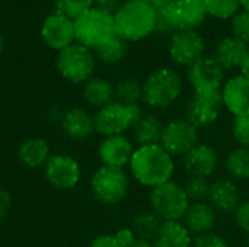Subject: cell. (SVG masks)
Wrapping results in <instances>:
<instances>
[{"label":"cell","mask_w":249,"mask_h":247,"mask_svg":"<svg viewBox=\"0 0 249 247\" xmlns=\"http://www.w3.org/2000/svg\"><path fill=\"white\" fill-rule=\"evenodd\" d=\"M130 176L144 188H156L172 181L175 173L174 157L160 146L136 147L128 165Z\"/></svg>","instance_id":"cell-1"},{"label":"cell","mask_w":249,"mask_h":247,"mask_svg":"<svg viewBox=\"0 0 249 247\" xmlns=\"http://www.w3.org/2000/svg\"><path fill=\"white\" fill-rule=\"evenodd\" d=\"M117 36L128 42H139L155 33L156 10L149 1H124L114 13Z\"/></svg>","instance_id":"cell-2"},{"label":"cell","mask_w":249,"mask_h":247,"mask_svg":"<svg viewBox=\"0 0 249 247\" xmlns=\"http://www.w3.org/2000/svg\"><path fill=\"white\" fill-rule=\"evenodd\" d=\"M142 102L152 109H166L172 106L182 95L184 82L181 74L171 67H160L147 74L142 82Z\"/></svg>","instance_id":"cell-3"},{"label":"cell","mask_w":249,"mask_h":247,"mask_svg":"<svg viewBox=\"0 0 249 247\" xmlns=\"http://www.w3.org/2000/svg\"><path fill=\"white\" fill-rule=\"evenodd\" d=\"M76 42L95 51L117 36L114 15L96 6L74 19Z\"/></svg>","instance_id":"cell-4"},{"label":"cell","mask_w":249,"mask_h":247,"mask_svg":"<svg viewBox=\"0 0 249 247\" xmlns=\"http://www.w3.org/2000/svg\"><path fill=\"white\" fill-rule=\"evenodd\" d=\"M130 191V175L125 169L101 166L90 176V192L93 198L107 207L121 204Z\"/></svg>","instance_id":"cell-5"},{"label":"cell","mask_w":249,"mask_h":247,"mask_svg":"<svg viewBox=\"0 0 249 247\" xmlns=\"http://www.w3.org/2000/svg\"><path fill=\"white\" fill-rule=\"evenodd\" d=\"M96 61L92 49L74 42L57 52L55 68L66 82L71 84H85L93 77Z\"/></svg>","instance_id":"cell-6"},{"label":"cell","mask_w":249,"mask_h":247,"mask_svg":"<svg viewBox=\"0 0 249 247\" xmlns=\"http://www.w3.org/2000/svg\"><path fill=\"white\" fill-rule=\"evenodd\" d=\"M140 105H125L121 102H111L109 105L96 111L95 131L101 137L125 135L127 131L133 130L137 121L143 115Z\"/></svg>","instance_id":"cell-7"},{"label":"cell","mask_w":249,"mask_h":247,"mask_svg":"<svg viewBox=\"0 0 249 247\" xmlns=\"http://www.w3.org/2000/svg\"><path fill=\"white\" fill-rule=\"evenodd\" d=\"M149 204L150 210L162 221H179L184 218L191 201L185 194L184 185L169 181L150 189Z\"/></svg>","instance_id":"cell-8"},{"label":"cell","mask_w":249,"mask_h":247,"mask_svg":"<svg viewBox=\"0 0 249 247\" xmlns=\"http://www.w3.org/2000/svg\"><path fill=\"white\" fill-rule=\"evenodd\" d=\"M45 182L57 191H71L82 181V166L66 153H55L42 169Z\"/></svg>","instance_id":"cell-9"},{"label":"cell","mask_w":249,"mask_h":247,"mask_svg":"<svg viewBox=\"0 0 249 247\" xmlns=\"http://www.w3.org/2000/svg\"><path fill=\"white\" fill-rule=\"evenodd\" d=\"M200 130L185 118L172 119L165 124L160 146L172 157H184L200 141Z\"/></svg>","instance_id":"cell-10"},{"label":"cell","mask_w":249,"mask_h":247,"mask_svg":"<svg viewBox=\"0 0 249 247\" xmlns=\"http://www.w3.org/2000/svg\"><path fill=\"white\" fill-rule=\"evenodd\" d=\"M206 52V39L198 31H178L169 36L168 54L179 67H191Z\"/></svg>","instance_id":"cell-11"},{"label":"cell","mask_w":249,"mask_h":247,"mask_svg":"<svg viewBox=\"0 0 249 247\" xmlns=\"http://www.w3.org/2000/svg\"><path fill=\"white\" fill-rule=\"evenodd\" d=\"M222 90L210 93H194L185 108V119L198 130H206L214 125L223 109Z\"/></svg>","instance_id":"cell-12"},{"label":"cell","mask_w":249,"mask_h":247,"mask_svg":"<svg viewBox=\"0 0 249 247\" xmlns=\"http://www.w3.org/2000/svg\"><path fill=\"white\" fill-rule=\"evenodd\" d=\"M187 80L194 93L220 92L225 84V70L213 57H203L187 71Z\"/></svg>","instance_id":"cell-13"},{"label":"cell","mask_w":249,"mask_h":247,"mask_svg":"<svg viewBox=\"0 0 249 247\" xmlns=\"http://www.w3.org/2000/svg\"><path fill=\"white\" fill-rule=\"evenodd\" d=\"M41 38L54 51H61L76 42L74 20L58 13H50L41 25Z\"/></svg>","instance_id":"cell-14"},{"label":"cell","mask_w":249,"mask_h":247,"mask_svg":"<svg viewBox=\"0 0 249 247\" xmlns=\"http://www.w3.org/2000/svg\"><path fill=\"white\" fill-rule=\"evenodd\" d=\"M134 150V141L127 135H111L102 137L96 153L102 166L125 169L130 165Z\"/></svg>","instance_id":"cell-15"},{"label":"cell","mask_w":249,"mask_h":247,"mask_svg":"<svg viewBox=\"0 0 249 247\" xmlns=\"http://www.w3.org/2000/svg\"><path fill=\"white\" fill-rule=\"evenodd\" d=\"M60 128L66 138L71 141H86L95 131V116L82 106H71L61 112Z\"/></svg>","instance_id":"cell-16"},{"label":"cell","mask_w":249,"mask_h":247,"mask_svg":"<svg viewBox=\"0 0 249 247\" xmlns=\"http://www.w3.org/2000/svg\"><path fill=\"white\" fill-rule=\"evenodd\" d=\"M219 162L220 159L217 150L207 143H198L182 157L184 170L188 173V176L206 179H210V176L216 173Z\"/></svg>","instance_id":"cell-17"},{"label":"cell","mask_w":249,"mask_h":247,"mask_svg":"<svg viewBox=\"0 0 249 247\" xmlns=\"http://www.w3.org/2000/svg\"><path fill=\"white\" fill-rule=\"evenodd\" d=\"M223 106L236 116H249V79L242 74L229 77L222 87Z\"/></svg>","instance_id":"cell-18"},{"label":"cell","mask_w":249,"mask_h":247,"mask_svg":"<svg viewBox=\"0 0 249 247\" xmlns=\"http://www.w3.org/2000/svg\"><path fill=\"white\" fill-rule=\"evenodd\" d=\"M207 202L220 214H233L242 202L241 191L235 181L220 178L210 183Z\"/></svg>","instance_id":"cell-19"},{"label":"cell","mask_w":249,"mask_h":247,"mask_svg":"<svg viewBox=\"0 0 249 247\" xmlns=\"http://www.w3.org/2000/svg\"><path fill=\"white\" fill-rule=\"evenodd\" d=\"M171 10L178 31H198L209 16L203 0H174Z\"/></svg>","instance_id":"cell-20"},{"label":"cell","mask_w":249,"mask_h":247,"mask_svg":"<svg viewBox=\"0 0 249 247\" xmlns=\"http://www.w3.org/2000/svg\"><path fill=\"white\" fill-rule=\"evenodd\" d=\"M249 54V45L247 42L238 39L236 36H225L217 41L213 49V58L219 66L226 70H236L241 67L244 60Z\"/></svg>","instance_id":"cell-21"},{"label":"cell","mask_w":249,"mask_h":247,"mask_svg":"<svg viewBox=\"0 0 249 247\" xmlns=\"http://www.w3.org/2000/svg\"><path fill=\"white\" fill-rule=\"evenodd\" d=\"M18 160L28 169H44L50 160L51 147L42 137H28L18 146Z\"/></svg>","instance_id":"cell-22"},{"label":"cell","mask_w":249,"mask_h":247,"mask_svg":"<svg viewBox=\"0 0 249 247\" xmlns=\"http://www.w3.org/2000/svg\"><path fill=\"white\" fill-rule=\"evenodd\" d=\"M182 223L187 226L191 234L200 236L204 233L213 231L217 223V213L216 210L207 202H191Z\"/></svg>","instance_id":"cell-23"},{"label":"cell","mask_w":249,"mask_h":247,"mask_svg":"<svg viewBox=\"0 0 249 247\" xmlns=\"http://www.w3.org/2000/svg\"><path fill=\"white\" fill-rule=\"evenodd\" d=\"M82 95L85 102L98 111L115 100V84L105 77L93 76L83 84Z\"/></svg>","instance_id":"cell-24"},{"label":"cell","mask_w":249,"mask_h":247,"mask_svg":"<svg viewBox=\"0 0 249 247\" xmlns=\"http://www.w3.org/2000/svg\"><path fill=\"white\" fill-rule=\"evenodd\" d=\"M153 243L156 247H191L193 234L182 220L163 221Z\"/></svg>","instance_id":"cell-25"},{"label":"cell","mask_w":249,"mask_h":247,"mask_svg":"<svg viewBox=\"0 0 249 247\" xmlns=\"http://www.w3.org/2000/svg\"><path fill=\"white\" fill-rule=\"evenodd\" d=\"M165 124L155 114H143L133 128V140L137 147L160 144Z\"/></svg>","instance_id":"cell-26"},{"label":"cell","mask_w":249,"mask_h":247,"mask_svg":"<svg viewBox=\"0 0 249 247\" xmlns=\"http://www.w3.org/2000/svg\"><path fill=\"white\" fill-rule=\"evenodd\" d=\"M223 167L229 175V179L235 182L249 181V148H232L225 157Z\"/></svg>","instance_id":"cell-27"},{"label":"cell","mask_w":249,"mask_h":247,"mask_svg":"<svg viewBox=\"0 0 249 247\" xmlns=\"http://www.w3.org/2000/svg\"><path fill=\"white\" fill-rule=\"evenodd\" d=\"M162 223L163 221L149 208V210H143V211L137 213L133 217L130 229L134 231L137 239H144V240L153 242Z\"/></svg>","instance_id":"cell-28"},{"label":"cell","mask_w":249,"mask_h":247,"mask_svg":"<svg viewBox=\"0 0 249 247\" xmlns=\"http://www.w3.org/2000/svg\"><path fill=\"white\" fill-rule=\"evenodd\" d=\"M127 51H128L127 42L124 39H121L120 36H114L111 41L101 45L93 52H95V57L98 61H101L107 66H115L125 58Z\"/></svg>","instance_id":"cell-29"},{"label":"cell","mask_w":249,"mask_h":247,"mask_svg":"<svg viewBox=\"0 0 249 247\" xmlns=\"http://www.w3.org/2000/svg\"><path fill=\"white\" fill-rule=\"evenodd\" d=\"M143 84L136 79H123L115 84V100L125 105H140Z\"/></svg>","instance_id":"cell-30"},{"label":"cell","mask_w":249,"mask_h":247,"mask_svg":"<svg viewBox=\"0 0 249 247\" xmlns=\"http://www.w3.org/2000/svg\"><path fill=\"white\" fill-rule=\"evenodd\" d=\"M207 15L219 20H231L239 10V0H203Z\"/></svg>","instance_id":"cell-31"},{"label":"cell","mask_w":249,"mask_h":247,"mask_svg":"<svg viewBox=\"0 0 249 247\" xmlns=\"http://www.w3.org/2000/svg\"><path fill=\"white\" fill-rule=\"evenodd\" d=\"M210 181L206 178H198V176H190L184 185L185 194L191 202H204L209 198V191H210Z\"/></svg>","instance_id":"cell-32"},{"label":"cell","mask_w":249,"mask_h":247,"mask_svg":"<svg viewBox=\"0 0 249 247\" xmlns=\"http://www.w3.org/2000/svg\"><path fill=\"white\" fill-rule=\"evenodd\" d=\"M54 6L55 12L74 20L86 10L92 9L95 6V0H54Z\"/></svg>","instance_id":"cell-33"},{"label":"cell","mask_w":249,"mask_h":247,"mask_svg":"<svg viewBox=\"0 0 249 247\" xmlns=\"http://www.w3.org/2000/svg\"><path fill=\"white\" fill-rule=\"evenodd\" d=\"M155 10H156V28H155L156 33L172 36L175 32H178V26L175 23L174 15L171 10V4L163 6V7H158Z\"/></svg>","instance_id":"cell-34"},{"label":"cell","mask_w":249,"mask_h":247,"mask_svg":"<svg viewBox=\"0 0 249 247\" xmlns=\"http://www.w3.org/2000/svg\"><path fill=\"white\" fill-rule=\"evenodd\" d=\"M231 134L236 147L249 148V116H236L232 121Z\"/></svg>","instance_id":"cell-35"},{"label":"cell","mask_w":249,"mask_h":247,"mask_svg":"<svg viewBox=\"0 0 249 247\" xmlns=\"http://www.w3.org/2000/svg\"><path fill=\"white\" fill-rule=\"evenodd\" d=\"M231 29L233 36H236L238 39L247 42L249 45V12L241 9L231 19Z\"/></svg>","instance_id":"cell-36"},{"label":"cell","mask_w":249,"mask_h":247,"mask_svg":"<svg viewBox=\"0 0 249 247\" xmlns=\"http://www.w3.org/2000/svg\"><path fill=\"white\" fill-rule=\"evenodd\" d=\"M191 247H229V243L222 234L210 231L196 236Z\"/></svg>","instance_id":"cell-37"},{"label":"cell","mask_w":249,"mask_h":247,"mask_svg":"<svg viewBox=\"0 0 249 247\" xmlns=\"http://www.w3.org/2000/svg\"><path fill=\"white\" fill-rule=\"evenodd\" d=\"M235 217V223L236 226L245 233H249V198L248 199H242V202L239 204V207L236 208V211L233 213Z\"/></svg>","instance_id":"cell-38"},{"label":"cell","mask_w":249,"mask_h":247,"mask_svg":"<svg viewBox=\"0 0 249 247\" xmlns=\"http://www.w3.org/2000/svg\"><path fill=\"white\" fill-rule=\"evenodd\" d=\"M114 236H115V239L118 240V243L123 247H130L136 242V239H137L136 234H134V231L130 227H121V229H118L114 233Z\"/></svg>","instance_id":"cell-39"},{"label":"cell","mask_w":249,"mask_h":247,"mask_svg":"<svg viewBox=\"0 0 249 247\" xmlns=\"http://www.w3.org/2000/svg\"><path fill=\"white\" fill-rule=\"evenodd\" d=\"M12 208V195L7 189L0 188V221L4 220Z\"/></svg>","instance_id":"cell-40"},{"label":"cell","mask_w":249,"mask_h":247,"mask_svg":"<svg viewBox=\"0 0 249 247\" xmlns=\"http://www.w3.org/2000/svg\"><path fill=\"white\" fill-rule=\"evenodd\" d=\"M89 247H123L114 234H102L90 242Z\"/></svg>","instance_id":"cell-41"},{"label":"cell","mask_w":249,"mask_h":247,"mask_svg":"<svg viewBox=\"0 0 249 247\" xmlns=\"http://www.w3.org/2000/svg\"><path fill=\"white\" fill-rule=\"evenodd\" d=\"M124 1L125 0H95V6L114 15L123 6Z\"/></svg>","instance_id":"cell-42"},{"label":"cell","mask_w":249,"mask_h":247,"mask_svg":"<svg viewBox=\"0 0 249 247\" xmlns=\"http://www.w3.org/2000/svg\"><path fill=\"white\" fill-rule=\"evenodd\" d=\"M130 247H156L153 242L150 240H144V239H136V242Z\"/></svg>","instance_id":"cell-43"},{"label":"cell","mask_w":249,"mask_h":247,"mask_svg":"<svg viewBox=\"0 0 249 247\" xmlns=\"http://www.w3.org/2000/svg\"><path fill=\"white\" fill-rule=\"evenodd\" d=\"M239 70H241V73H239V74H242L244 77L249 79V54L247 55V58L244 60V63L241 64Z\"/></svg>","instance_id":"cell-44"},{"label":"cell","mask_w":249,"mask_h":247,"mask_svg":"<svg viewBox=\"0 0 249 247\" xmlns=\"http://www.w3.org/2000/svg\"><path fill=\"white\" fill-rule=\"evenodd\" d=\"M155 9H158V7H163V6H168V4H171L174 0H147Z\"/></svg>","instance_id":"cell-45"},{"label":"cell","mask_w":249,"mask_h":247,"mask_svg":"<svg viewBox=\"0 0 249 247\" xmlns=\"http://www.w3.org/2000/svg\"><path fill=\"white\" fill-rule=\"evenodd\" d=\"M241 1V9L249 12V0H239Z\"/></svg>","instance_id":"cell-46"},{"label":"cell","mask_w":249,"mask_h":247,"mask_svg":"<svg viewBox=\"0 0 249 247\" xmlns=\"http://www.w3.org/2000/svg\"><path fill=\"white\" fill-rule=\"evenodd\" d=\"M244 247H249V233L244 237Z\"/></svg>","instance_id":"cell-47"},{"label":"cell","mask_w":249,"mask_h":247,"mask_svg":"<svg viewBox=\"0 0 249 247\" xmlns=\"http://www.w3.org/2000/svg\"><path fill=\"white\" fill-rule=\"evenodd\" d=\"M1 52H3V36L0 33V55H1Z\"/></svg>","instance_id":"cell-48"},{"label":"cell","mask_w":249,"mask_h":247,"mask_svg":"<svg viewBox=\"0 0 249 247\" xmlns=\"http://www.w3.org/2000/svg\"><path fill=\"white\" fill-rule=\"evenodd\" d=\"M127 1H147V0H127Z\"/></svg>","instance_id":"cell-49"}]
</instances>
